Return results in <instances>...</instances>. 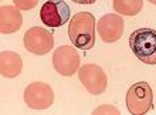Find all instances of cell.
<instances>
[{
    "mask_svg": "<svg viewBox=\"0 0 156 115\" xmlns=\"http://www.w3.org/2000/svg\"><path fill=\"white\" fill-rule=\"evenodd\" d=\"M129 47L132 53L145 64H156V30L142 27L129 36Z\"/></svg>",
    "mask_w": 156,
    "mask_h": 115,
    "instance_id": "2",
    "label": "cell"
},
{
    "mask_svg": "<svg viewBox=\"0 0 156 115\" xmlns=\"http://www.w3.org/2000/svg\"><path fill=\"white\" fill-rule=\"evenodd\" d=\"M78 77L82 85L85 87L88 92L92 95H101L107 90V74L105 71L97 64H85L80 67Z\"/></svg>",
    "mask_w": 156,
    "mask_h": 115,
    "instance_id": "7",
    "label": "cell"
},
{
    "mask_svg": "<svg viewBox=\"0 0 156 115\" xmlns=\"http://www.w3.org/2000/svg\"><path fill=\"white\" fill-rule=\"evenodd\" d=\"M23 70V60L14 51H2L0 54V73L6 78H14Z\"/></svg>",
    "mask_w": 156,
    "mask_h": 115,
    "instance_id": "11",
    "label": "cell"
},
{
    "mask_svg": "<svg viewBox=\"0 0 156 115\" xmlns=\"http://www.w3.org/2000/svg\"><path fill=\"white\" fill-rule=\"evenodd\" d=\"M144 7V0H114V10L122 16H136Z\"/></svg>",
    "mask_w": 156,
    "mask_h": 115,
    "instance_id": "12",
    "label": "cell"
},
{
    "mask_svg": "<svg viewBox=\"0 0 156 115\" xmlns=\"http://www.w3.org/2000/svg\"><path fill=\"white\" fill-rule=\"evenodd\" d=\"M24 49L36 56H44L50 53L54 47V36L44 27H31L26 31L23 38Z\"/></svg>",
    "mask_w": 156,
    "mask_h": 115,
    "instance_id": "4",
    "label": "cell"
},
{
    "mask_svg": "<svg viewBox=\"0 0 156 115\" xmlns=\"http://www.w3.org/2000/svg\"><path fill=\"white\" fill-rule=\"evenodd\" d=\"M71 10L62 0H48L40 10V19L43 24L48 27H61L70 20Z\"/></svg>",
    "mask_w": 156,
    "mask_h": 115,
    "instance_id": "8",
    "label": "cell"
},
{
    "mask_svg": "<svg viewBox=\"0 0 156 115\" xmlns=\"http://www.w3.org/2000/svg\"><path fill=\"white\" fill-rule=\"evenodd\" d=\"M123 19L119 14H105L99 19L97 23V30H98L99 37L105 43H115L123 34Z\"/></svg>",
    "mask_w": 156,
    "mask_h": 115,
    "instance_id": "9",
    "label": "cell"
},
{
    "mask_svg": "<svg viewBox=\"0 0 156 115\" xmlns=\"http://www.w3.org/2000/svg\"><path fill=\"white\" fill-rule=\"evenodd\" d=\"M13 3L20 10H31L37 6L38 0H13Z\"/></svg>",
    "mask_w": 156,
    "mask_h": 115,
    "instance_id": "13",
    "label": "cell"
},
{
    "mask_svg": "<svg viewBox=\"0 0 156 115\" xmlns=\"http://www.w3.org/2000/svg\"><path fill=\"white\" fill-rule=\"evenodd\" d=\"M24 102L33 110H47L54 102L53 88L45 82H31L24 90Z\"/></svg>",
    "mask_w": 156,
    "mask_h": 115,
    "instance_id": "5",
    "label": "cell"
},
{
    "mask_svg": "<svg viewBox=\"0 0 156 115\" xmlns=\"http://www.w3.org/2000/svg\"><path fill=\"white\" fill-rule=\"evenodd\" d=\"M80 64H81V58L74 47L61 45L54 50L53 67L58 74L71 77L80 70Z\"/></svg>",
    "mask_w": 156,
    "mask_h": 115,
    "instance_id": "6",
    "label": "cell"
},
{
    "mask_svg": "<svg viewBox=\"0 0 156 115\" xmlns=\"http://www.w3.org/2000/svg\"><path fill=\"white\" fill-rule=\"evenodd\" d=\"M153 105V92L146 81L135 82L126 92V107L132 115H144Z\"/></svg>",
    "mask_w": 156,
    "mask_h": 115,
    "instance_id": "3",
    "label": "cell"
},
{
    "mask_svg": "<svg viewBox=\"0 0 156 115\" xmlns=\"http://www.w3.org/2000/svg\"><path fill=\"white\" fill-rule=\"evenodd\" d=\"M71 2H74L77 4H94L97 0H71Z\"/></svg>",
    "mask_w": 156,
    "mask_h": 115,
    "instance_id": "15",
    "label": "cell"
},
{
    "mask_svg": "<svg viewBox=\"0 0 156 115\" xmlns=\"http://www.w3.org/2000/svg\"><path fill=\"white\" fill-rule=\"evenodd\" d=\"M95 29H97V23L91 13H77L68 24V36L71 43L81 50L92 49L95 44Z\"/></svg>",
    "mask_w": 156,
    "mask_h": 115,
    "instance_id": "1",
    "label": "cell"
},
{
    "mask_svg": "<svg viewBox=\"0 0 156 115\" xmlns=\"http://www.w3.org/2000/svg\"><path fill=\"white\" fill-rule=\"evenodd\" d=\"M23 24V16L20 9L16 6H2L0 7V31L3 34H12L20 30Z\"/></svg>",
    "mask_w": 156,
    "mask_h": 115,
    "instance_id": "10",
    "label": "cell"
},
{
    "mask_svg": "<svg viewBox=\"0 0 156 115\" xmlns=\"http://www.w3.org/2000/svg\"><path fill=\"white\" fill-rule=\"evenodd\" d=\"M94 115H104V114H114V115H119V111L116 110L115 107H112V105H104V107H98L97 110L92 111Z\"/></svg>",
    "mask_w": 156,
    "mask_h": 115,
    "instance_id": "14",
    "label": "cell"
},
{
    "mask_svg": "<svg viewBox=\"0 0 156 115\" xmlns=\"http://www.w3.org/2000/svg\"><path fill=\"white\" fill-rule=\"evenodd\" d=\"M148 2H149V3H152V4H155V6H156V0H148Z\"/></svg>",
    "mask_w": 156,
    "mask_h": 115,
    "instance_id": "16",
    "label": "cell"
}]
</instances>
